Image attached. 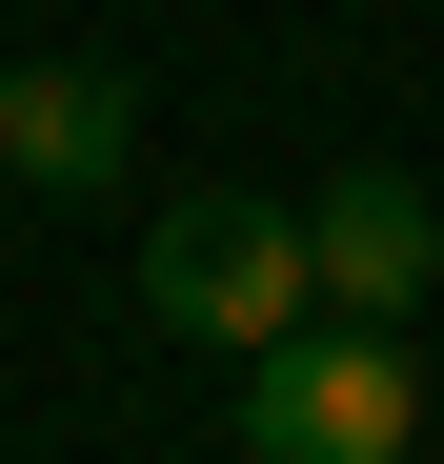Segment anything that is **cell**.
Instances as JSON below:
<instances>
[{"label":"cell","instance_id":"cell-3","mask_svg":"<svg viewBox=\"0 0 444 464\" xmlns=\"http://www.w3.org/2000/svg\"><path fill=\"white\" fill-rule=\"evenodd\" d=\"M304 243H323V303H343V324H424L444 202H424L404 162H323V182H304Z\"/></svg>","mask_w":444,"mask_h":464},{"label":"cell","instance_id":"cell-2","mask_svg":"<svg viewBox=\"0 0 444 464\" xmlns=\"http://www.w3.org/2000/svg\"><path fill=\"white\" fill-rule=\"evenodd\" d=\"M404 444H424V363H404V324L304 303V324L243 363V464H404Z\"/></svg>","mask_w":444,"mask_h":464},{"label":"cell","instance_id":"cell-1","mask_svg":"<svg viewBox=\"0 0 444 464\" xmlns=\"http://www.w3.org/2000/svg\"><path fill=\"white\" fill-rule=\"evenodd\" d=\"M323 303V243H304V202H263V182H182L162 222H141V324L162 343H222V363H263L283 324Z\"/></svg>","mask_w":444,"mask_h":464},{"label":"cell","instance_id":"cell-4","mask_svg":"<svg viewBox=\"0 0 444 464\" xmlns=\"http://www.w3.org/2000/svg\"><path fill=\"white\" fill-rule=\"evenodd\" d=\"M121 162H141V82H121V61H0V182L101 202Z\"/></svg>","mask_w":444,"mask_h":464}]
</instances>
